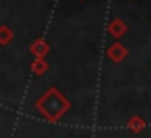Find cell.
Wrapping results in <instances>:
<instances>
[{
    "label": "cell",
    "mask_w": 151,
    "mask_h": 138,
    "mask_svg": "<svg viewBox=\"0 0 151 138\" xmlns=\"http://www.w3.org/2000/svg\"><path fill=\"white\" fill-rule=\"evenodd\" d=\"M37 109L50 121H58L63 113L69 109V100L59 92L58 88H48L42 98L37 100Z\"/></svg>",
    "instance_id": "obj_1"
},
{
    "label": "cell",
    "mask_w": 151,
    "mask_h": 138,
    "mask_svg": "<svg viewBox=\"0 0 151 138\" xmlns=\"http://www.w3.org/2000/svg\"><path fill=\"white\" fill-rule=\"evenodd\" d=\"M126 56H128V50H126L121 42H115V44H111L109 48H107V58H109L111 61H115V64L122 61Z\"/></svg>",
    "instance_id": "obj_2"
},
{
    "label": "cell",
    "mask_w": 151,
    "mask_h": 138,
    "mask_svg": "<svg viewBox=\"0 0 151 138\" xmlns=\"http://www.w3.org/2000/svg\"><path fill=\"white\" fill-rule=\"evenodd\" d=\"M126 29H128V27H126V23L122 21V19H119V17L111 19V21H109V25H107V31H109V33L113 35L115 38H121L122 35L126 33Z\"/></svg>",
    "instance_id": "obj_3"
},
{
    "label": "cell",
    "mask_w": 151,
    "mask_h": 138,
    "mask_svg": "<svg viewBox=\"0 0 151 138\" xmlns=\"http://www.w3.org/2000/svg\"><path fill=\"white\" fill-rule=\"evenodd\" d=\"M31 52H33L37 58H44L46 54L50 52V46H48V42H46L44 38H37V40L31 44Z\"/></svg>",
    "instance_id": "obj_4"
},
{
    "label": "cell",
    "mask_w": 151,
    "mask_h": 138,
    "mask_svg": "<svg viewBox=\"0 0 151 138\" xmlns=\"http://www.w3.org/2000/svg\"><path fill=\"white\" fill-rule=\"evenodd\" d=\"M46 69H48V64L44 61V58H37V60L31 64V71H33L35 75H42V73H46Z\"/></svg>",
    "instance_id": "obj_5"
},
{
    "label": "cell",
    "mask_w": 151,
    "mask_h": 138,
    "mask_svg": "<svg viewBox=\"0 0 151 138\" xmlns=\"http://www.w3.org/2000/svg\"><path fill=\"white\" fill-rule=\"evenodd\" d=\"M144 127H145V123H144V119H142V117H132V119H130V123H128V129L132 132L144 131Z\"/></svg>",
    "instance_id": "obj_6"
},
{
    "label": "cell",
    "mask_w": 151,
    "mask_h": 138,
    "mask_svg": "<svg viewBox=\"0 0 151 138\" xmlns=\"http://www.w3.org/2000/svg\"><path fill=\"white\" fill-rule=\"evenodd\" d=\"M10 40H12V31H10V27H8V25H2V27H0V44L6 46Z\"/></svg>",
    "instance_id": "obj_7"
}]
</instances>
